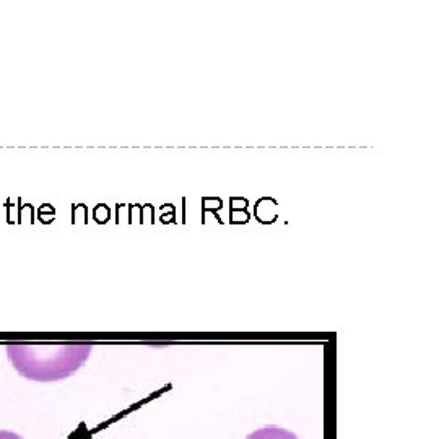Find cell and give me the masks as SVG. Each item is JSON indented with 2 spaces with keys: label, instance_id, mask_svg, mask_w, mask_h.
<instances>
[{
  "label": "cell",
  "instance_id": "obj_1",
  "mask_svg": "<svg viewBox=\"0 0 439 439\" xmlns=\"http://www.w3.org/2000/svg\"><path fill=\"white\" fill-rule=\"evenodd\" d=\"M90 351L91 345L88 344L7 345V355L15 370L26 379L38 382L60 381L72 376L78 368L83 366Z\"/></svg>",
  "mask_w": 439,
  "mask_h": 439
},
{
  "label": "cell",
  "instance_id": "obj_2",
  "mask_svg": "<svg viewBox=\"0 0 439 439\" xmlns=\"http://www.w3.org/2000/svg\"><path fill=\"white\" fill-rule=\"evenodd\" d=\"M246 439H298L291 431L280 426H263L251 433Z\"/></svg>",
  "mask_w": 439,
  "mask_h": 439
},
{
  "label": "cell",
  "instance_id": "obj_3",
  "mask_svg": "<svg viewBox=\"0 0 439 439\" xmlns=\"http://www.w3.org/2000/svg\"><path fill=\"white\" fill-rule=\"evenodd\" d=\"M0 439H23L20 434H16L13 431H5V429H0Z\"/></svg>",
  "mask_w": 439,
  "mask_h": 439
}]
</instances>
